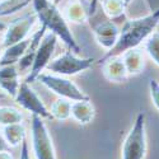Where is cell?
Returning <instances> with one entry per match:
<instances>
[{
  "label": "cell",
  "mask_w": 159,
  "mask_h": 159,
  "mask_svg": "<svg viewBox=\"0 0 159 159\" xmlns=\"http://www.w3.org/2000/svg\"><path fill=\"white\" fill-rule=\"evenodd\" d=\"M145 51L159 66V32H153L145 41Z\"/></svg>",
  "instance_id": "23"
},
{
  "label": "cell",
  "mask_w": 159,
  "mask_h": 159,
  "mask_svg": "<svg viewBox=\"0 0 159 159\" xmlns=\"http://www.w3.org/2000/svg\"><path fill=\"white\" fill-rule=\"evenodd\" d=\"M2 54H3V46H2V42H0V57H2Z\"/></svg>",
  "instance_id": "31"
},
{
  "label": "cell",
  "mask_w": 159,
  "mask_h": 159,
  "mask_svg": "<svg viewBox=\"0 0 159 159\" xmlns=\"http://www.w3.org/2000/svg\"><path fill=\"white\" fill-rule=\"evenodd\" d=\"M30 41H31V37L23 39V41H19L17 43H13V45H10L8 47H4L2 57H0V66L17 65V62L24 55V52L27 51Z\"/></svg>",
  "instance_id": "16"
},
{
  "label": "cell",
  "mask_w": 159,
  "mask_h": 159,
  "mask_svg": "<svg viewBox=\"0 0 159 159\" xmlns=\"http://www.w3.org/2000/svg\"><path fill=\"white\" fill-rule=\"evenodd\" d=\"M20 73L17 68V65H4L0 66V89L14 98L18 93L20 85Z\"/></svg>",
  "instance_id": "11"
},
{
  "label": "cell",
  "mask_w": 159,
  "mask_h": 159,
  "mask_svg": "<svg viewBox=\"0 0 159 159\" xmlns=\"http://www.w3.org/2000/svg\"><path fill=\"white\" fill-rule=\"evenodd\" d=\"M145 154H147L145 115L140 112L124 140L121 159H144Z\"/></svg>",
  "instance_id": "3"
},
{
  "label": "cell",
  "mask_w": 159,
  "mask_h": 159,
  "mask_svg": "<svg viewBox=\"0 0 159 159\" xmlns=\"http://www.w3.org/2000/svg\"><path fill=\"white\" fill-rule=\"evenodd\" d=\"M2 134L9 147L14 148V147L20 145L22 141L25 139V136H27V129H25V125L23 122L11 124V125L3 126Z\"/></svg>",
  "instance_id": "18"
},
{
  "label": "cell",
  "mask_w": 159,
  "mask_h": 159,
  "mask_svg": "<svg viewBox=\"0 0 159 159\" xmlns=\"http://www.w3.org/2000/svg\"><path fill=\"white\" fill-rule=\"evenodd\" d=\"M149 90H150L152 101L159 111V83L157 80H154V79H152L149 82Z\"/></svg>",
  "instance_id": "24"
},
{
  "label": "cell",
  "mask_w": 159,
  "mask_h": 159,
  "mask_svg": "<svg viewBox=\"0 0 159 159\" xmlns=\"http://www.w3.org/2000/svg\"><path fill=\"white\" fill-rule=\"evenodd\" d=\"M99 5L110 20L121 18L127 8L124 0H99Z\"/></svg>",
  "instance_id": "19"
},
{
  "label": "cell",
  "mask_w": 159,
  "mask_h": 159,
  "mask_svg": "<svg viewBox=\"0 0 159 159\" xmlns=\"http://www.w3.org/2000/svg\"><path fill=\"white\" fill-rule=\"evenodd\" d=\"M102 71L104 78L113 83H121L127 78V71L121 56H112L104 60L102 64Z\"/></svg>",
  "instance_id": "12"
},
{
  "label": "cell",
  "mask_w": 159,
  "mask_h": 159,
  "mask_svg": "<svg viewBox=\"0 0 159 159\" xmlns=\"http://www.w3.org/2000/svg\"><path fill=\"white\" fill-rule=\"evenodd\" d=\"M70 110H71V101L59 98L51 104L50 113L52 118H56L59 121H65L70 118Z\"/></svg>",
  "instance_id": "21"
},
{
  "label": "cell",
  "mask_w": 159,
  "mask_h": 159,
  "mask_svg": "<svg viewBox=\"0 0 159 159\" xmlns=\"http://www.w3.org/2000/svg\"><path fill=\"white\" fill-rule=\"evenodd\" d=\"M70 117L80 125L89 124L94 117V107H93V104H92L90 99L71 102Z\"/></svg>",
  "instance_id": "15"
},
{
  "label": "cell",
  "mask_w": 159,
  "mask_h": 159,
  "mask_svg": "<svg viewBox=\"0 0 159 159\" xmlns=\"http://www.w3.org/2000/svg\"><path fill=\"white\" fill-rule=\"evenodd\" d=\"M32 7L37 20L45 25L48 32H52L59 39H61L70 51L75 54L80 52V46L78 45L69 23L52 0H32Z\"/></svg>",
  "instance_id": "2"
},
{
  "label": "cell",
  "mask_w": 159,
  "mask_h": 159,
  "mask_svg": "<svg viewBox=\"0 0 159 159\" xmlns=\"http://www.w3.org/2000/svg\"><path fill=\"white\" fill-rule=\"evenodd\" d=\"M57 41H59V38L54 33L46 31L45 36L41 39V43H39V46L36 51L33 64H32L31 69L28 71V75L24 82H27L30 84L33 83L34 80H37L38 75L42 74L46 70L47 65L52 60V55H54V52H55Z\"/></svg>",
  "instance_id": "7"
},
{
  "label": "cell",
  "mask_w": 159,
  "mask_h": 159,
  "mask_svg": "<svg viewBox=\"0 0 159 159\" xmlns=\"http://www.w3.org/2000/svg\"><path fill=\"white\" fill-rule=\"evenodd\" d=\"M93 34L99 46H102L106 51L111 50L118 39L120 30L113 23V20L99 22L93 27Z\"/></svg>",
  "instance_id": "10"
},
{
  "label": "cell",
  "mask_w": 159,
  "mask_h": 159,
  "mask_svg": "<svg viewBox=\"0 0 159 159\" xmlns=\"http://www.w3.org/2000/svg\"><path fill=\"white\" fill-rule=\"evenodd\" d=\"M159 24V8L149 13L148 16H144L135 19H129L124 23L122 28L120 30V36L116 45L106 51V54L97 61V64H102L104 60L112 56H120L125 51L138 47L143 41H147V38L155 31L157 25Z\"/></svg>",
  "instance_id": "1"
},
{
  "label": "cell",
  "mask_w": 159,
  "mask_h": 159,
  "mask_svg": "<svg viewBox=\"0 0 159 159\" xmlns=\"http://www.w3.org/2000/svg\"><path fill=\"white\" fill-rule=\"evenodd\" d=\"M36 22H37V17L32 11V13H27V14H24L14 20H11L10 23H8L7 30L3 36V41H2L3 48L28 38Z\"/></svg>",
  "instance_id": "9"
},
{
  "label": "cell",
  "mask_w": 159,
  "mask_h": 159,
  "mask_svg": "<svg viewBox=\"0 0 159 159\" xmlns=\"http://www.w3.org/2000/svg\"><path fill=\"white\" fill-rule=\"evenodd\" d=\"M98 5H99V0H90L89 8H88V14H89V17H90V16H93L94 13H96Z\"/></svg>",
  "instance_id": "26"
},
{
  "label": "cell",
  "mask_w": 159,
  "mask_h": 159,
  "mask_svg": "<svg viewBox=\"0 0 159 159\" xmlns=\"http://www.w3.org/2000/svg\"><path fill=\"white\" fill-rule=\"evenodd\" d=\"M0 159H13V155L9 153V150L0 152Z\"/></svg>",
  "instance_id": "28"
},
{
  "label": "cell",
  "mask_w": 159,
  "mask_h": 159,
  "mask_svg": "<svg viewBox=\"0 0 159 159\" xmlns=\"http://www.w3.org/2000/svg\"><path fill=\"white\" fill-rule=\"evenodd\" d=\"M46 27L41 24L38 31H36L32 36H31V41H30V45H28V48L27 51L24 52V55L20 57V60L17 62V68L19 70V73L22 71H30L31 66L33 64V60H34V55H36V51L41 43V39L42 37L45 36L46 33Z\"/></svg>",
  "instance_id": "13"
},
{
  "label": "cell",
  "mask_w": 159,
  "mask_h": 159,
  "mask_svg": "<svg viewBox=\"0 0 159 159\" xmlns=\"http://www.w3.org/2000/svg\"><path fill=\"white\" fill-rule=\"evenodd\" d=\"M124 2H125V4H126V7H129L131 3H132V0H124Z\"/></svg>",
  "instance_id": "30"
},
{
  "label": "cell",
  "mask_w": 159,
  "mask_h": 159,
  "mask_svg": "<svg viewBox=\"0 0 159 159\" xmlns=\"http://www.w3.org/2000/svg\"><path fill=\"white\" fill-rule=\"evenodd\" d=\"M52 2H55V0H52Z\"/></svg>",
  "instance_id": "32"
},
{
  "label": "cell",
  "mask_w": 159,
  "mask_h": 159,
  "mask_svg": "<svg viewBox=\"0 0 159 159\" xmlns=\"http://www.w3.org/2000/svg\"><path fill=\"white\" fill-rule=\"evenodd\" d=\"M31 4L32 0H0V19L14 16Z\"/></svg>",
  "instance_id": "20"
},
{
  "label": "cell",
  "mask_w": 159,
  "mask_h": 159,
  "mask_svg": "<svg viewBox=\"0 0 159 159\" xmlns=\"http://www.w3.org/2000/svg\"><path fill=\"white\" fill-rule=\"evenodd\" d=\"M31 144L36 159H56L55 148L42 117H31Z\"/></svg>",
  "instance_id": "6"
},
{
  "label": "cell",
  "mask_w": 159,
  "mask_h": 159,
  "mask_svg": "<svg viewBox=\"0 0 159 159\" xmlns=\"http://www.w3.org/2000/svg\"><path fill=\"white\" fill-rule=\"evenodd\" d=\"M7 25H8V23H7L5 20L0 19V33H4V32H5V30H7Z\"/></svg>",
  "instance_id": "29"
},
{
  "label": "cell",
  "mask_w": 159,
  "mask_h": 159,
  "mask_svg": "<svg viewBox=\"0 0 159 159\" xmlns=\"http://www.w3.org/2000/svg\"><path fill=\"white\" fill-rule=\"evenodd\" d=\"M14 101L23 110L28 111L32 115L39 116L42 118H52L50 110L46 107V104L43 103L41 97L36 93V90L32 88V85L27 82L20 83L18 93L14 97Z\"/></svg>",
  "instance_id": "8"
},
{
  "label": "cell",
  "mask_w": 159,
  "mask_h": 159,
  "mask_svg": "<svg viewBox=\"0 0 159 159\" xmlns=\"http://www.w3.org/2000/svg\"><path fill=\"white\" fill-rule=\"evenodd\" d=\"M37 80L42 85H45L48 90H51L52 93L59 96L60 98L69 99L71 102L89 99V97L84 92L66 76L52 74V73H42L38 75Z\"/></svg>",
  "instance_id": "4"
},
{
  "label": "cell",
  "mask_w": 159,
  "mask_h": 159,
  "mask_svg": "<svg viewBox=\"0 0 159 159\" xmlns=\"http://www.w3.org/2000/svg\"><path fill=\"white\" fill-rule=\"evenodd\" d=\"M61 13L68 23L80 24L87 22L89 18L88 9H85L82 0H68L65 3Z\"/></svg>",
  "instance_id": "14"
},
{
  "label": "cell",
  "mask_w": 159,
  "mask_h": 159,
  "mask_svg": "<svg viewBox=\"0 0 159 159\" xmlns=\"http://www.w3.org/2000/svg\"><path fill=\"white\" fill-rule=\"evenodd\" d=\"M125 68L129 75H135L143 71L144 69V54L139 47H134L130 48L127 51H125L122 55H120Z\"/></svg>",
  "instance_id": "17"
},
{
  "label": "cell",
  "mask_w": 159,
  "mask_h": 159,
  "mask_svg": "<svg viewBox=\"0 0 159 159\" xmlns=\"http://www.w3.org/2000/svg\"><path fill=\"white\" fill-rule=\"evenodd\" d=\"M18 122H23V113L20 110L11 106H0V125L7 126Z\"/></svg>",
  "instance_id": "22"
},
{
  "label": "cell",
  "mask_w": 159,
  "mask_h": 159,
  "mask_svg": "<svg viewBox=\"0 0 159 159\" xmlns=\"http://www.w3.org/2000/svg\"><path fill=\"white\" fill-rule=\"evenodd\" d=\"M93 57H79L73 51H65L64 54L52 59L47 65L46 70L52 74H57L62 76H71L79 73H83L92 68L94 64Z\"/></svg>",
  "instance_id": "5"
},
{
  "label": "cell",
  "mask_w": 159,
  "mask_h": 159,
  "mask_svg": "<svg viewBox=\"0 0 159 159\" xmlns=\"http://www.w3.org/2000/svg\"><path fill=\"white\" fill-rule=\"evenodd\" d=\"M30 147H28V141L27 139H24L20 144V157L19 159H31V155H30Z\"/></svg>",
  "instance_id": "25"
},
{
  "label": "cell",
  "mask_w": 159,
  "mask_h": 159,
  "mask_svg": "<svg viewBox=\"0 0 159 159\" xmlns=\"http://www.w3.org/2000/svg\"><path fill=\"white\" fill-rule=\"evenodd\" d=\"M10 149V147L8 145V143L5 141V139H4V136H3V134L0 132V152H4V150H9Z\"/></svg>",
  "instance_id": "27"
}]
</instances>
